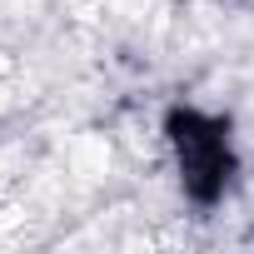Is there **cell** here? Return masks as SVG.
I'll return each mask as SVG.
<instances>
[{
  "mask_svg": "<svg viewBox=\"0 0 254 254\" xmlns=\"http://www.w3.org/2000/svg\"><path fill=\"white\" fill-rule=\"evenodd\" d=\"M110 165H115V145H110V135H75V145H70V175H80V180H105L110 175Z\"/></svg>",
  "mask_w": 254,
  "mask_h": 254,
  "instance_id": "2",
  "label": "cell"
},
{
  "mask_svg": "<svg viewBox=\"0 0 254 254\" xmlns=\"http://www.w3.org/2000/svg\"><path fill=\"white\" fill-rule=\"evenodd\" d=\"M180 155V170H185V185L194 194H214L219 180H224V140L214 135V125L185 115V120H170V135H165Z\"/></svg>",
  "mask_w": 254,
  "mask_h": 254,
  "instance_id": "1",
  "label": "cell"
}]
</instances>
